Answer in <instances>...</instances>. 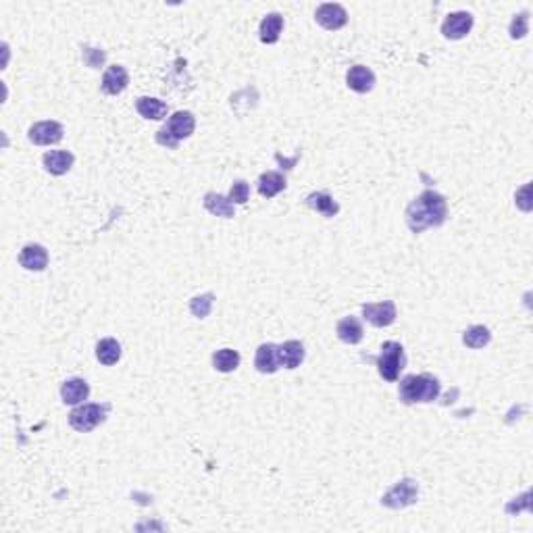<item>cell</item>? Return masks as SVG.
<instances>
[{
	"label": "cell",
	"mask_w": 533,
	"mask_h": 533,
	"mask_svg": "<svg viewBox=\"0 0 533 533\" xmlns=\"http://www.w3.org/2000/svg\"><path fill=\"white\" fill-rule=\"evenodd\" d=\"M448 217V202L446 198L427 189L421 196H417L407 209V223L412 233H421L427 227H439Z\"/></svg>",
	"instance_id": "obj_1"
},
{
	"label": "cell",
	"mask_w": 533,
	"mask_h": 533,
	"mask_svg": "<svg viewBox=\"0 0 533 533\" xmlns=\"http://www.w3.org/2000/svg\"><path fill=\"white\" fill-rule=\"evenodd\" d=\"M248 196H251V186L246 182H236L231 186V189H229V200L236 202V204L248 202Z\"/></svg>",
	"instance_id": "obj_28"
},
{
	"label": "cell",
	"mask_w": 533,
	"mask_h": 533,
	"mask_svg": "<svg viewBox=\"0 0 533 533\" xmlns=\"http://www.w3.org/2000/svg\"><path fill=\"white\" fill-rule=\"evenodd\" d=\"M73 155L67 150H50L44 155V169L53 175H65L73 167Z\"/></svg>",
	"instance_id": "obj_16"
},
{
	"label": "cell",
	"mask_w": 533,
	"mask_h": 533,
	"mask_svg": "<svg viewBox=\"0 0 533 533\" xmlns=\"http://www.w3.org/2000/svg\"><path fill=\"white\" fill-rule=\"evenodd\" d=\"M96 358H98L102 365H106V367L117 365L119 358H121V344H119L115 338H104V340H100L98 346H96Z\"/></svg>",
	"instance_id": "obj_21"
},
{
	"label": "cell",
	"mask_w": 533,
	"mask_h": 533,
	"mask_svg": "<svg viewBox=\"0 0 533 533\" xmlns=\"http://www.w3.org/2000/svg\"><path fill=\"white\" fill-rule=\"evenodd\" d=\"M136 109L144 119H163L167 115V104L158 98H150V96H140L136 100Z\"/></svg>",
	"instance_id": "obj_18"
},
{
	"label": "cell",
	"mask_w": 533,
	"mask_h": 533,
	"mask_svg": "<svg viewBox=\"0 0 533 533\" xmlns=\"http://www.w3.org/2000/svg\"><path fill=\"white\" fill-rule=\"evenodd\" d=\"M314 19L321 28L329 30V32H336V30H342L346 23H348V13L342 4L338 2H325L317 9L314 13Z\"/></svg>",
	"instance_id": "obj_7"
},
{
	"label": "cell",
	"mask_w": 533,
	"mask_h": 533,
	"mask_svg": "<svg viewBox=\"0 0 533 533\" xmlns=\"http://www.w3.org/2000/svg\"><path fill=\"white\" fill-rule=\"evenodd\" d=\"M346 82H348L350 90H354L358 94H367L375 86V73L365 65H354V67H350V71L346 75Z\"/></svg>",
	"instance_id": "obj_11"
},
{
	"label": "cell",
	"mask_w": 533,
	"mask_h": 533,
	"mask_svg": "<svg viewBox=\"0 0 533 533\" xmlns=\"http://www.w3.org/2000/svg\"><path fill=\"white\" fill-rule=\"evenodd\" d=\"M280 354H282V365L285 369H296L304 361V346L302 342L290 340L280 346Z\"/></svg>",
	"instance_id": "obj_24"
},
{
	"label": "cell",
	"mask_w": 533,
	"mask_h": 533,
	"mask_svg": "<svg viewBox=\"0 0 533 533\" xmlns=\"http://www.w3.org/2000/svg\"><path fill=\"white\" fill-rule=\"evenodd\" d=\"M285 189V177L278 171H267L258 177V192L265 198H273Z\"/></svg>",
	"instance_id": "obj_22"
},
{
	"label": "cell",
	"mask_w": 533,
	"mask_h": 533,
	"mask_svg": "<svg viewBox=\"0 0 533 533\" xmlns=\"http://www.w3.org/2000/svg\"><path fill=\"white\" fill-rule=\"evenodd\" d=\"M336 331H338V338L344 344H358L363 340V325H361V321L356 317H344L338 323Z\"/></svg>",
	"instance_id": "obj_17"
},
{
	"label": "cell",
	"mask_w": 533,
	"mask_h": 533,
	"mask_svg": "<svg viewBox=\"0 0 533 533\" xmlns=\"http://www.w3.org/2000/svg\"><path fill=\"white\" fill-rule=\"evenodd\" d=\"M417 498H419V485H417V481H412V479H402V481H398V483L381 498V504L388 506V508L398 510V508H407L410 504H414Z\"/></svg>",
	"instance_id": "obj_6"
},
{
	"label": "cell",
	"mask_w": 533,
	"mask_h": 533,
	"mask_svg": "<svg viewBox=\"0 0 533 533\" xmlns=\"http://www.w3.org/2000/svg\"><path fill=\"white\" fill-rule=\"evenodd\" d=\"M194 127H196L194 115L189 111H177L169 119L167 127L158 131V144H163L167 148H175L182 140H186L194 133Z\"/></svg>",
	"instance_id": "obj_3"
},
{
	"label": "cell",
	"mask_w": 533,
	"mask_h": 533,
	"mask_svg": "<svg viewBox=\"0 0 533 533\" xmlns=\"http://www.w3.org/2000/svg\"><path fill=\"white\" fill-rule=\"evenodd\" d=\"M307 204H309L311 209H314L317 213L325 215V217H336L338 211H340L338 202H336L329 194H325V192H314V194H311V196L307 198Z\"/></svg>",
	"instance_id": "obj_23"
},
{
	"label": "cell",
	"mask_w": 533,
	"mask_h": 533,
	"mask_svg": "<svg viewBox=\"0 0 533 533\" xmlns=\"http://www.w3.org/2000/svg\"><path fill=\"white\" fill-rule=\"evenodd\" d=\"M471 28H473V15L467 11H456L444 19L441 33L448 40H463L471 32Z\"/></svg>",
	"instance_id": "obj_8"
},
{
	"label": "cell",
	"mask_w": 533,
	"mask_h": 533,
	"mask_svg": "<svg viewBox=\"0 0 533 533\" xmlns=\"http://www.w3.org/2000/svg\"><path fill=\"white\" fill-rule=\"evenodd\" d=\"M19 265L28 271H44L48 265V252L40 244H28L19 252Z\"/></svg>",
	"instance_id": "obj_14"
},
{
	"label": "cell",
	"mask_w": 533,
	"mask_h": 533,
	"mask_svg": "<svg viewBox=\"0 0 533 533\" xmlns=\"http://www.w3.org/2000/svg\"><path fill=\"white\" fill-rule=\"evenodd\" d=\"M84 59H86V63L90 65V67H100V65L104 63V53L102 50H96V48H86L84 50Z\"/></svg>",
	"instance_id": "obj_30"
},
{
	"label": "cell",
	"mask_w": 533,
	"mask_h": 533,
	"mask_svg": "<svg viewBox=\"0 0 533 533\" xmlns=\"http://www.w3.org/2000/svg\"><path fill=\"white\" fill-rule=\"evenodd\" d=\"M363 317L373 325V327H388L396 321V304L392 300L373 302L363 307Z\"/></svg>",
	"instance_id": "obj_10"
},
{
	"label": "cell",
	"mask_w": 533,
	"mask_h": 533,
	"mask_svg": "<svg viewBox=\"0 0 533 533\" xmlns=\"http://www.w3.org/2000/svg\"><path fill=\"white\" fill-rule=\"evenodd\" d=\"M490 340H492V334H490V329L483 327V325H473V327H469V329L465 331V336H463L465 346L475 348V350L488 346L490 344Z\"/></svg>",
	"instance_id": "obj_26"
},
{
	"label": "cell",
	"mask_w": 533,
	"mask_h": 533,
	"mask_svg": "<svg viewBox=\"0 0 533 533\" xmlns=\"http://www.w3.org/2000/svg\"><path fill=\"white\" fill-rule=\"evenodd\" d=\"M240 361H242L240 354L236 350H231V348H223V350H217L213 354V365H215V369L221 371V373L236 371L240 367Z\"/></svg>",
	"instance_id": "obj_25"
},
{
	"label": "cell",
	"mask_w": 533,
	"mask_h": 533,
	"mask_svg": "<svg viewBox=\"0 0 533 533\" xmlns=\"http://www.w3.org/2000/svg\"><path fill=\"white\" fill-rule=\"evenodd\" d=\"M283 30V17L280 13H269L263 21H260V40L265 44H275L280 40Z\"/></svg>",
	"instance_id": "obj_20"
},
{
	"label": "cell",
	"mask_w": 533,
	"mask_h": 533,
	"mask_svg": "<svg viewBox=\"0 0 533 533\" xmlns=\"http://www.w3.org/2000/svg\"><path fill=\"white\" fill-rule=\"evenodd\" d=\"M439 396V381L432 375H408L400 381V400L405 405L434 402Z\"/></svg>",
	"instance_id": "obj_2"
},
{
	"label": "cell",
	"mask_w": 533,
	"mask_h": 533,
	"mask_svg": "<svg viewBox=\"0 0 533 533\" xmlns=\"http://www.w3.org/2000/svg\"><path fill=\"white\" fill-rule=\"evenodd\" d=\"M106 414H109V405H82L75 410H71L69 425L79 434H88L96 429L100 423H104Z\"/></svg>",
	"instance_id": "obj_5"
},
{
	"label": "cell",
	"mask_w": 533,
	"mask_h": 533,
	"mask_svg": "<svg viewBox=\"0 0 533 533\" xmlns=\"http://www.w3.org/2000/svg\"><path fill=\"white\" fill-rule=\"evenodd\" d=\"M129 84V75H127L126 67L121 65H111L104 75H102V92L111 96L121 94Z\"/></svg>",
	"instance_id": "obj_13"
},
{
	"label": "cell",
	"mask_w": 533,
	"mask_h": 533,
	"mask_svg": "<svg viewBox=\"0 0 533 533\" xmlns=\"http://www.w3.org/2000/svg\"><path fill=\"white\" fill-rule=\"evenodd\" d=\"M527 23H529V15H527V13L517 15V17L512 19V23H510V38H515V40L523 38V35L527 33Z\"/></svg>",
	"instance_id": "obj_29"
},
{
	"label": "cell",
	"mask_w": 533,
	"mask_h": 533,
	"mask_svg": "<svg viewBox=\"0 0 533 533\" xmlns=\"http://www.w3.org/2000/svg\"><path fill=\"white\" fill-rule=\"evenodd\" d=\"M407 367V354L405 348L398 342H385L381 346V352L377 356V371L385 381H396L400 371Z\"/></svg>",
	"instance_id": "obj_4"
},
{
	"label": "cell",
	"mask_w": 533,
	"mask_h": 533,
	"mask_svg": "<svg viewBox=\"0 0 533 533\" xmlns=\"http://www.w3.org/2000/svg\"><path fill=\"white\" fill-rule=\"evenodd\" d=\"M204 209H207L211 215L225 217V219L233 217V213H236L233 202H231L229 198L221 196V194H215V192H209V194L204 196Z\"/></svg>",
	"instance_id": "obj_19"
},
{
	"label": "cell",
	"mask_w": 533,
	"mask_h": 533,
	"mask_svg": "<svg viewBox=\"0 0 533 533\" xmlns=\"http://www.w3.org/2000/svg\"><path fill=\"white\" fill-rule=\"evenodd\" d=\"M88 396H90V385L82 377L67 379L61 385V398H63L65 405H79V402L88 400Z\"/></svg>",
	"instance_id": "obj_15"
},
{
	"label": "cell",
	"mask_w": 533,
	"mask_h": 533,
	"mask_svg": "<svg viewBox=\"0 0 533 533\" xmlns=\"http://www.w3.org/2000/svg\"><path fill=\"white\" fill-rule=\"evenodd\" d=\"M254 367L260 373H275L282 365V354H280V346L275 344H263L256 350V358H254Z\"/></svg>",
	"instance_id": "obj_12"
},
{
	"label": "cell",
	"mask_w": 533,
	"mask_h": 533,
	"mask_svg": "<svg viewBox=\"0 0 533 533\" xmlns=\"http://www.w3.org/2000/svg\"><path fill=\"white\" fill-rule=\"evenodd\" d=\"M213 302H215V296H213V294H202V296H196V298H192V302H189V311H192L194 317L204 319V317H209V313H211Z\"/></svg>",
	"instance_id": "obj_27"
},
{
	"label": "cell",
	"mask_w": 533,
	"mask_h": 533,
	"mask_svg": "<svg viewBox=\"0 0 533 533\" xmlns=\"http://www.w3.org/2000/svg\"><path fill=\"white\" fill-rule=\"evenodd\" d=\"M28 138L38 146H53L63 140V126L57 121H40L30 127Z\"/></svg>",
	"instance_id": "obj_9"
}]
</instances>
